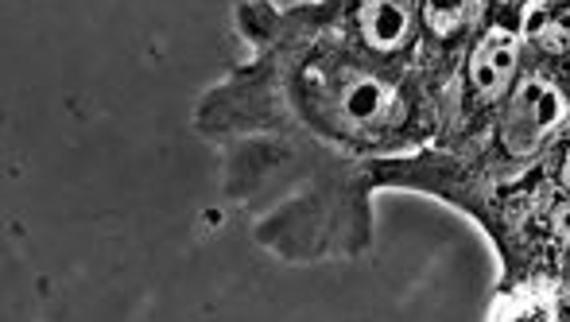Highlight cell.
<instances>
[{
	"label": "cell",
	"mask_w": 570,
	"mask_h": 322,
	"mask_svg": "<svg viewBox=\"0 0 570 322\" xmlns=\"http://www.w3.org/2000/svg\"><path fill=\"white\" fill-rule=\"evenodd\" d=\"M567 113H570L567 94L559 90L551 78L528 75L524 82L512 90L509 109H504V117H501V148L517 159L532 156V152H540L543 144L563 128Z\"/></svg>",
	"instance_id": "6da1fadb"
},
{
	"label": "cell",
	"mask_w": 570,
	"mask_h": 322,
	"mask_svg": "<svg viewBox=\"0 0 570 322\" xmlns=\"http://www.w3.org/2000/svg\"><path fill=\"white\" fill-rule=\"evenodd\" d=\"M520 62V36L509 28H493L485 31L478 47L470 55V90L481 101H497L509 90L512 75H517Z\"/></svg>",
	"instance_id": "7a4b0ae2"
},
{
	"label": "cell",
	"mask_w": 570,
	"mask_h": 322,
	"mask_svg": "<svg viewBox=\"0 0 570 322\" xmlns=\"http://www.w3.org/2000/svg\"><path fill=\"white\" fill-rule=\"evenodd\" d=\"M396 109V90L389 82H381L376 75H361V70H350L342 78L338 90V117L350 128H376L392 117Z\"/></svg>",
	"instance_id": "3957f363"
},
{
	"label": "cell",
	"mask_w": 570,
	"mask_h": 322,
	"mask_svg": "<svg viewBox=\"0 0 570 322\" xmlns=\"http://www.w3.org/2000/svg\"><path fill=\"white\" fill-rule=\"evenodd\" d=\"M361 39H365L373 51L389 55L400 51L412 36L415 23V0H361Z\"/></svg>",
	"instance_id": "277c9868"
},
{
	"label": "cell",
	"mask_w": 570,
	"mask_h": 322,
	"mask_svg": "<svg viewBox=\"0 0 570 322\" xmlns=\"http://www.w3.org/2000/svg\"><path fill=\"white\" fill-rule=\"evenodd\" d=\"M481 12V0H423V23L431 36H454Z\"/></svg>",
	"instance_id": "5b68a950"
},
{
	"label": "cell",
	"mask_w": 570,
	"mask_h": 322,
	"mask_svg": "<svg viewBox=\"0 0 570 322\" xmlns=\"http://www.w3.org/2000/svg\"><path fill=\"white\" fill-rule=\"evenodd\" d=\"M551 233H556L559 241H570V203L551 211Z\"/></svg>",
	"instance_id": "8992f818"
},
{
	"label": "cell",
	"mask_w": 570,
	"mask_h": 322,
	"mask_svg": "<svg viewBox=\"0 0 570 322\" xmlns=\"http://www.w3.org/2000/svg\"><path fill=\"white\" fill-rule=\"evenodd\" d=\"M559 183H563V191H570V152H567L563 167H559Z\"/></svg>",
	"instance_id": "52a82bcc"
}]
</instances>
